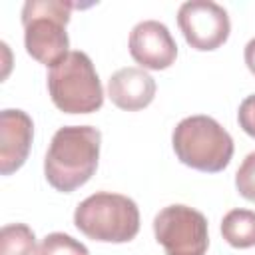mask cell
Here are the masks:
<instances>
[{
  "label": "cell",
  "mask_w": 255,
  "mask_h": 255,
  "mask_svg": "<svg viewBox=\"0 0 255 255\" xmlns=\"http://www.w3.org/2000/svg\"><path fill=\"white\" fill-rule=\"evenodd\" d=\"M102 133L92 126L60 128L46 151L44 175L62 193L82 187L98 169Z\"/></svg>",
  "instance_id": "cell-1"
},
{
  "label": "cell",
  "mask_w": 255,
  "mask_h": 255,
  "mask_svg": "<svg viewBox=\"0 0 255 255\" xmlns=\"http://www.w3.org/2000/svg\"><path fill=\"white\" fill-rule=\"evenodd\" d=\"M171 143L183 165L205 173L223 171L233 157V137L209 116L183 118L171 133Z\"/></svg>",
  "instance_id": "cell-2"
},
{
  "label": "cell",
  "mask_w": 255,
  "mask_h": 255,
  "mask_svg": "<svg viewBox=\"0 0 255 255\" xmlns=\"http://www.w3.org/2000/svg\"><path fill=\"white\" fill-rule=\"evenodd\" d=\"M74 223L88 239L128 243L139 231V209L128 195L96 191L76 207Z\"/></svg>",
  "instance_id": "cell-3"
},
{
  "label": "cell",
  "mask_w": 255,
  "mask_h": 255,
  "mask_svg": "<svg viewBox=\"0 0 255 255\" xmlns=\"http://www.w3.org/2000/svg\"><path fill=\"white\" fill-rule=\"evenodd\" d=\"M72 4L62 0H28L22 6L26 52L44 66H56L70 52L66 26Z\"/></svg>",
  "instance_id": "cell-4"
},
{
  "label": "cell",
  "mask_w": 255,
  "mask_h": 255,
  "mask_svg": "<svg viewBox=\"0 0 255 255\" xmlns=\"http://www.w3.org/2000/svg\"><path fill=\"white\" fill-rule=\"evenodd\" d=\"M48 92L64 114H92L104 104L98 72L86 52L74 50L48 72Z\"/></svg>",
  "instance_id": "cell-5"
},
{
  "label": "cell",
  "mask_w": 255,
  "mask_h": 255,
  "mask_svg": "<svg viewBox=\"0 0 255 255\" xmlns=\"http://www.w3.org/2000/svg\"><path fill=\"white\" fill-rule=\"evenodd\" d=\"M153 233L165 255H205L207 219L189 205H167L153 217Z\"/></svg>",
  "instance_id": "cell-6"
},
{
  "label": "cell",
  "mask_w": 255,
  "mask_h": 255,
  "mask_svg": "<svg viewBox=\"0 0 255 255\" xmlns=\"http://www.w3.org/2000/svg\"><path fill=\"white\" fill-rule=\"evenodd\" d=\"M177 26L185 42L199 52L223 46L231 32L229 14L213 0H187L177 10Z\"/></svg>",
  "instance_id": "cell-7"
},
{
  "label": "cell",
  "mask_w": 255,
  "mask_h": 255,
  "mask_svg": "<svg viewBox=\"0 0 255 255\" xmlns=\"http://www.w3.org/2000/svg\"><path fill=\"white\" fill-rule=\"evenodd\" d=\"M129 54L143 70H165L177 58V44L165 24L143 20L129 32Z\"/></svg>",
  "instance_id": "cell-8"
},
{
  "label": "cell",
  "mask_w": 255,
  "mask_h": 255,
  "mask_svg": "<svg viewBox=\"0 0 255 255\" xmlns=\"http://www.w3.org/2000/svg\"><path fill=\"white\" fill-rule=\"evenodd\" d=\"M34 139L32 118L22 110H4L0 114V173L10 175L28 159Z\"/></svg>",
  "instance_id": "cell-9"
},
{
  "label": "cell",
  "mask_w": 255,
  "mask_h": 255,
  "mask_svg": "<svg viewBox=\"0 0 255 255\" xmlns=\"http://www.w3.org/2000/svg\"><path fill=\"white\" fill-rule=\"evenodd\" d=\"M108 96L114 106L126 112L147 108L155 96V80L143 68H122L108 82Z\"/></svg>",
  "instance_id": "cell-10"
},
{
  "label": "cell",
  "mask_w": 255,
  "mask_h": 255,
  "mask_svg": "<svg viewBox=\"0 0 255 255\" xmlns=\"http://www.w3.org/2000/svg\"><path fill=\"white\" fill-rule=\"evenodd\" d=\"M221 235L235 249L255 247V211L231 209L221 219Z\"/></svg>",
  "instance_id": "cell-11"
},
{
  "label": "cell",
  "mask_w": 255,
  "mask_h": 255,
  "mask_svg": "<svg viewBox=\"0 0 255 255\" xmlns=\"http://www.w3.org/2000/svg\"><path fill=\"white\" fill-rule=\"evenodd\" d=\"M0 255H38L34 231L24 223L4 225L0 231Z\"/></svg>",
  "instance_id": "cell-12"
},
{
  "label": "cell",
  "mask_w": 255,
  "mask_h": 255,
  "mask_svg": "<svg viewBox=\"0 0 255 255\" xmlns=\"http://www.w3.org/2000/svg\"><path fill=\"white\" fill-rule=\"evenodd\" d=\"M38 255H90V251L82 241L66 233H50L42 239Z\"/></svg>",
  "instance_id": "cell-13"
},
{
  "label": "cell",
  "mask_w": 255,
  "mask_h": 255,
  "mask_svg": "<svg viewBox=\"0 0 255 255\" xmlns=\"http://www.w3.org/2000/svg\"><path fill=\"white\" fill-rule=\"evenodd\" d=\"M235 187L241 197L255 203V151H251L235 173Z\"/></svg>",
  "instance_id": "cell-14"
},
{
  "label": "cell",
  "mask_w": 255,
  "mask_h": 255,
  "mask_svg": "<svg viewBox=\"0 0 255 255\" xmlns=\"http://www.w3.org/2000/svg\"><path fill=\"white\" fill-rule=\"evenodd\" d=\"M237 122L239 128L251 135L255 139V94L247 96L241 104H239V112H237Z\"/></svg>",
  "instance_id": "cell-15"
},
{
  "label": "cell",
  "mask_w": 255,
  "mask_h": 255,
  "mask_svg": "<svg viewBox=\"0 0 255 255\" xmlns=\"http://www.w3.org/2000/svg\"><path fill=\"white\" fill-rule=\"evenodd\" d=\"M243 58H245V64L249 68V72L255 76V38H251L245 46V52H243Z\"/></svg>",
  "instance_id": "cell-16"
}]
</instances>
